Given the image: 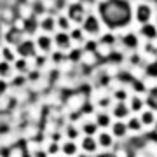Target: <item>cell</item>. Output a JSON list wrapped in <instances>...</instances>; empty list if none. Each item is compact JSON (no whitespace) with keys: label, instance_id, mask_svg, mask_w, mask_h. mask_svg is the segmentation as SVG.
<instances>
[{"label":"cell","instance_id":"cell-10","mask_svg":"<svg viewBox=\"0 0 157 157\" xmlns=\"http://www.w3.org/2000/svg\"><path fill=\"white\" fill-rule=\"evenodd\" d=\"M98 145H101L103 148L112 147V136L108 135V133H101V135L98 136Z\"/></svg>","mask_w":157,"mask_h":157},{"label":"cell","instance_id":"cell-27","mask_svg":"<svg viewBox=\"0 0 157 157\" xmlns=\"http://www.w3.org/2000/svg\"><path fill=\"white\" fill-rule=\"evenodd\" d=\"M78 58H80V51H72L70 52V59L72 61H78Z\"/></svg>","mask_w":157,"mask_h":157},{"label":"cell","instance_id":"cell-3","mask_svg":"<svg viewBox=\"0 0 157 157\" xmlns=\"http://www.w3.org/2000/svg\"><path fill=\"white\" fill-rule=\"evenodd\" d=\"M136 19L140 23H145L147 25V21L150 19V7L148 6H138V11H136Z\"/></svg>","mask_w":157,"mask_h":157},{"label":"cell","instance_id":"cell-11","mask_svg":"<svg viewBox=\"0 0 157 157\" xmlns=\"http://www.w3.org/2000/svg\"><path fill=\"white\" fill-rule=\"evenodd\" d=\"M147 105L150 108H154V110H157V87H154V89L148 93V98H147Z\"/></svg>","mask_w":157,"mask_h":157},{"label":"cell","instance_id":"cell-8","mask_svg":"<svg viewBox=\"0 0 157 157\" xmlns=\"http://www.w3.org/2000/svg\"><path fill=\"white\" fill-rule=\"evenodd\" d=\"M56 44L58 47H61V49H68L70 47V37L67 33H58L56 35Z\"/></svg>","mask_w":157,"mask_h":157},{"label":"cell","instance_id":"cell-14","mask_svg":"<svg viewBox=\"0 0 157 157\" xmlns=\"http://www.w3.org/2000/svg\"><path fill=\"white\" fill-rule=\"evenodd\" d=\"M63 152H65L67 155H75V154H77V145H75L73 141H68V143L63 145Z\"/></svg>","mask_w":157,"mask_h":157},{"label":"cell","instance_id":"cell-24","mask_svg":"<svg viewBox=\"0 0 157 157\" xmlns=\"http://www.w3.org/2000/svg\"><path fill=\"white\" fill-rule=\"evenodd\" d=\"M6 73H9V65H7V61H2L0 63V75H6Z\"/></svg>","mask_w":157,"mask_h":157},{"label":"cell","instance_id":"cell-34","mask_svg":"<svg viewBox=\"0 0 157 157\" xmlns=\"http://www.w3.org/2000/svg\"><path fill=\"white\" fill-rule=\"evenodd\" d=\"M103 42L110 44V42H113V37H112V35H105V37H103Z\"/></svg>","mask_w":157,"mask_h":157},{"label":"cell","instance_id":"cell-33","mask_svg":"<svg viewBox=\"0 0 157 157\" xmlns=\"http://www.w3.org/2000/svg\"><path fill=\"white\" fill-rule=\"evenodd\" d=\"M115 98H119V100H124V98H126V93H124V91H117V93H115Z\"/></svg>","mask_w":157,"mask_h":157},{"label":"cell","instance_id":"cell-31","mask_svg":"<svg viewBox=\"0 0 157 157\" xmlns=\"http://www.w3.org/2000/svg\"><path fill=\"white\" fill-rule=\"evenodd\" d=\"M16 68L17 70H25L26 68V63L23 61V59H19V61H16Z\"/></svg>","mask_w":157,"mask_h":157},{"label":"cell","instance_id":"cell-26","mask_svg":"<svg viewBox=\"0 0 157 157\" xmlns=\"http://www.w3.org/2000/svg\"><path fill=\"white\" fill-rule=\"evenodd\" d=\"M35 26H37V25H35V19H33V17H32V19H26V30H28V32L35 30Z\"/></svg>","mask_w":157,"mask_h":157},{"label":"cell","instance_id":"cell-20","mask_svg":"<svg viewBox=\"0 0 157 157\" xmlns=\"http://www.w3.org/2000/svg\"><path fill=\"white\" fill-rule=\"evenodd\" d=\"M147 75H148V77H157V61L150 63V65L147 67Z\"/></svg>","mask_w":157,"mask_h":157},{"label":"cell","instance_id":"cell-19","mask_svg":"<svg viewBox=\"0 0 157 157\" xmlns=\"http://www.w3.org/2000/svg\"><path fill=\"white\" fill-rule=\"evenodd\" d=\"M39 47H40V49H44V51H49L51 40L47 39V37H40V39H39Z\"/></svg>","mask_w":157,"mask_h":157},{"label":"cell","instance_id":"cell-28","mask_svg":"<svg viewBox=\"0 0 157 157\" xmlns=\"http://www.w3.org/2000/svg\"><path fill=\"white\" fill-rule=\"evenodd\" d=\"M86 51L94 52V51H96V42H87V44H86Z\"/></svg>","mask_w":157,"mask_h":157},{"label":"cell","instance_id":"cell-15","mask_svg":"<svg viewBox=\"0 0 157 157\" xmlns=\"http://www.w3.org/2000/svg\"><path fill=\"white\" fill-rule=\"evenodd\" d=\"M113 113H115V117H126L128 115V108L124 103H117V107L113 108Z\"/></svg>","mask_w":157,"mask_h":157},{"label":"cell","instance_id":"cell-25","mask_svg":"<svg viewBox=\"0 0 157 157\" xmlns=\"http://www.w3.org/2000/svg\"><path fill=\"white\" fill-rule=\"evenodd\" d=\"M70 39H73V40H80V39H82V32H80V30H73L72 35H70Z\"/></svg>","mask_w":157,"mask_h":157},{"label":"cell","instance_id":"cell-16","mask_svg":"<svg viewBox=\"0 0 157 157\" xmlns=\"http://www.w3.org/2000/svg\"><path fill=\"white\" fill-rule=\"evenodd\" d=\"M141 128V121H138V119H131L128 124V129H131V131H140Z\"/></svg>","mask_w":157,"mask_h":157},{"label":"cell","instance_id":"cell-35","mask_svg":"<svg viewBox=\"0 0 157 157\" xmlns=\"http://www.w3.org/2000/svg\"><path fill=\"white\" fill-rule=\"evenodd\" d=\"M100 105H101V107H107V105H108V98H103V100H100Z\"/></svg>","mask_w":157,"mask_h":157},{"label":"cell","instance_id":"cell-6","mask_svg":"<svg viewBox=\"0 0 157 157\" xmlns=\"http://www.w3.org/2000/svg\"><path fill=\"white\" fill-rule=\"evenodd\" d=\"M82 148H84L86 154H93L98 148V141H94L91 136H86L84 140H82Z\"/></svg>","mask_w":157,"mask_h":157},{"label":"cell","instance_id":"cell-21","mask_svg":"<svg viewBox=\"0 0 157 157\" xmlns=\"http://www.w3.org/2000/svg\"><path fill=\"white\" fill-rule=\"evenodd\" d=\"M42 28L44 30H52L54 28V19H52V17H45L44 21H42Z\"/></svg>","mask_w":157,"mask_h":157},{"label":"cell","instance_id":"cell-17","mask_svg":"<svg viewBox=\"0 0 157 157\" xmlns=\"http://www.w3.org/2000/svg\"><path fill=\"white\" fill-rule=\"evenodd\" d=\"M82 129H84V133H86L87 136H93V135L96 133L98 126H96V124H84V128H82Z\"/></svg>","mask_w":157,"mask_h":157},{"label":"cell","instance_id":"cell-30","mask_svg":"<svg viewBox=\"0 0 157 157\" xmlns=\"http://www.w3.org/2000/svg\"><path fill=\"white\" fill-rule=\"evenodd\" d=\"M133 84H135L136 91H140V93H143V91H145V86L141 84V82H136V80H133Z\"/></svg>","mask_w":157,"mask_h":157},{"label":"cell","instance_id":"cell-18","mask_svg":"<svg viewBox=\"0 0 157 157\" xmlns=\"http://www.w3.org/2000/svg\"><path fill=\"white\" fill-rule=\"evenodd\" d=\"M154 122V113L152 112H145L143 115H141V124H145V126H148V124Z\"/></svg>","mask_w":157,"mask_h":157},{"label":"cell","instance_id":"cell-37","mask_svg":"<svg viewBox=\"0 0 157 157\" xmlns=\"http://www.w3.org/2000/svg\"><path fill=\"white\" fill-rule=\"evenodd\" d=\"M6 89V84H4V82H0V91H4Z\"/></svg>","mask_w":157,"mask_h":157},{"label":"cell","instance_id":"cell-22","mask_svg":"<svg viewBox=\"0 0 157 157\" xmlns=\"http://www.w3.org/2000/svg\"><path fill=\"white\" fill-rule=\"evenodd\" d=\"M131 108H133V110H140L141 108V100L140 98H133V100H131Z\"/></svg>","mask_w":157,"mask_h":157},{"label":"cell","instance_id":"cell-12","mask_svg":"<svg viewBox=\"0 0 157 157\" xmlns=\"http://www.w3.org/2000/svg\"><path fill=\"white\" fill-rule=\"evenodd\" d=\"M122 42L126 44V47H131V49L138 45V40H136V37H135L133 33H128V35H126V37L122 39Z\"/></svg>","mask_w":157,"mask_h":157},{"label":"cell","instance_id":"cell-29","mask_svg":"<svg viewBox=\"0 0 157 157\" xmlns=\"http://www.w3.org/2000/svg\"><path fill=\"white\" fill-rule=\"evenodd\" d=\"M77 135H78V131L75 128H68V136L70 138H77Z\"/></svg>","mask_w":157,"mask_h":157},{"label":"cell","instance_id":"cell-32","mask_svg":"<svg viewBox=\"0 0 157 157\" xmlns=\"http://www.w3.org/2000/svg\"><path fill=\"white\" fill-rule=\"evenodd\" d=\"M4 58H6V59H9V61L12 59V54H11V51H9V49H4Z\"/></svg>","mask_w":157,"mask_h":157},{"label":"cell","instance_id":"cell-4","mask_svg":"<svg viewBox=\"0 0 157 157\" xmlns=\"http://www.w3.org/2000/svg\"><path fill=\"white\" fill-rule=\"evenodd\" d=\"M98 19L94 16H87L84 19V32H89V33H96L98 32Z\"/></svg>","mask_w":157,"mask_h":157},{"label":"cell","instance_id":"cell-38","mask_svg":"<svg viewBox=\"0 0 157 157\" xmlns=\"http://www.w3.org/2000/svg\"><path fill=\"white\" fill-rule=\"evenodd\" d=\"M80 157H91V155H86V154H84V155H80Z\"/></svg>","mask_w":157,"mask_h":157},{"label":"cell","instance_id":"cell-1","mask_svg":"<svg viewBox=\"0 0 157 157\" xmlns=\"http://www.w3.org/2000/svg\"><path fill=\"white\" fill-rule=\"evenodd\" d=\"M100 14L108 28H121L131 19V7L126 0H108L100 6Z\"/></svg>","mask_w":157,"mask_h":157},{"label":"cell","instance_id":"cell-23","mask_svg":"<svg viewBox=\"0 0 157 157\" xmlns=\"http://www.w3.org/2000/svg\"><path fill=\"white\" fill-rule=\"evenodd\" d=\"M58 26L63 30H67L68 28V21H67V17H58Z\"/></svg>","mask_w":157,"mask_h":157},{"label":"cell","instance_id":"cell-2","mask_svg":"<svg viewBox=\"0 0 157 157\" xmlns=\"http://www.w3.org/2000/svg\"><path fill=\"white\" fill-rule=\"evenodd\" d=\"M70 19H73V21H84V9H82V6L80 4H73L72 7H70Z\"/></svg>","mask_w":157,"mask_h":157},{"label":"cell","instance_id":"cell-7","mask_svg":"<svg viewBox=\"0 0 157 157\" xmlns=\"http://www.w3.org/2000/svg\"><path fill=\"white\" fill-rule=\"evenodd\" d=\"M112 131H113V136H117V138H122L126 136V131H128V126L122 122H115L112 126Z\"/></svg>","mask_w":157,"mask_h":157},{"label":"cell","instance_id":"cell-39","mask_svg":"<svg viewBox=\"0 0 157 157\" xmlns=\"http://www.w3.org/2000/svg\"><path fill=\"white\" fill-rule=\"evenodd\" d=\"M155 138H157V126H155Z\"/></svg>","mask_w":157,"mask_h":157},{"label":"cell","instance_id":"cell-13","mask_svg":"<svg viewBox=\"0 0 157 157\" xmlns=\"http://www.w3.org/2000/svg\"><path fill=\"white\" fill-rule=\"evenodd\" d=\"M96 126H100V128H107V126H110V117H108L107 113H100L98 119H96Z\"/></svg>","mask_w":157,"mask_h":157},{"label":"cell","instance_id":"cell-9","mask_svg":"<svg viewBox=\"0 0 157 157\" xmlns=\"http://www.w3.org/2000/svg\"><path fill=\"white\" fill-rule=\"evenodd\" d=\"M141 33L145 35L147 39H155L157 37V30H155V26H152V25H143V28H141Z\"/></svg>","mask_w":157,"mask_h":157},{"label":"cell","instance_id":"cell-36","mask_svg":"<svg viewBox=\"0 0 157 157\" xmlns=\"http://www.w3.org/2000/svg\"><path fill=\"white\" fill-rule=\"evenodd\" d=\"M35 157H47V154H45V152H37Z\"/></svg>","mask_w":157,"mask_h":157},{"label":"cell","instance_id":"cell-5","mask_svg":"<svg viewBox=\"0 0 157 157\" xmlns=\"http://www.w3.org/2000/svg\"><path fill=\"white\" fill-rule=\"evenodd\" d=\"M17 52H19L21 56H32L35 52L33 42H21V44L17 45Z\"/></svg>","mask_w":157,"mask_h":157}]
</instances>
